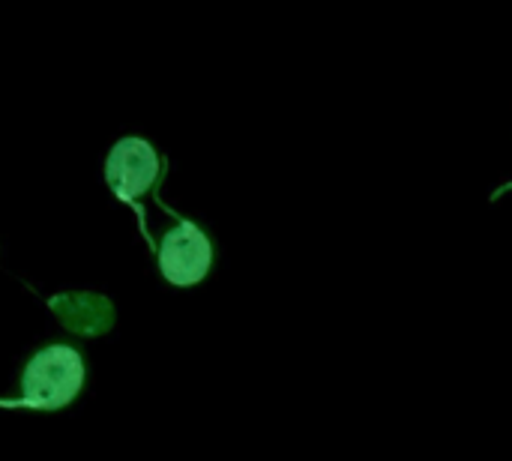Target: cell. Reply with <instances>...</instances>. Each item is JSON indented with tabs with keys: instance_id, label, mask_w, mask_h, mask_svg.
<instances>
[{
	"instance_id": "cell-1",
	"label": "cell",
	"mask_w": 512,
	"mask_h": 461,
	"mask_svg": "<svg viewBox=\"0 0 512 461\" xmlns=\"http://www.w3.org/2000/svg\"><path fill=\"white\" fill-rule=\"evenodd\" d=\"M84 384V360L69 345L42 348L21 375V399L3 402L6 408L30 411H60L66 408Z\"/></svg>"
},
{
	"instance_id": "cell-3",
	"label": "cell",
	"mask_w": 512,
	"mask_h": 461,
	"mask_svg": "<svg viewBox=\"0 0 512 461\" xmlns=\"http://www.w3.org/2000/svg\"><path fill=\"white\" fill-rule=\"evenodd\" d=\"M159 174H162V159L153 150V144L144 138L117 141L105 162V180L111 192L126 204H135L138 198H144L156 186Z\"/></svg>"
},
{
	"instance_id": "cell-2",
	"label": "cell",
	"mask_w": 512,
	"mask_h": 461,
	"mask_svg": "<svg viewBox=\"0 0 512 461\" xmlns=\"http://www.w3.org/2000/svg\"><path fill=\"white\" fill-rule=\"evenodd\" d=\"M159 273L174 288H192L207 279L213 267V243L210 237L189 219H180L156 249Z\"/></svg>"
}]
</instances>
